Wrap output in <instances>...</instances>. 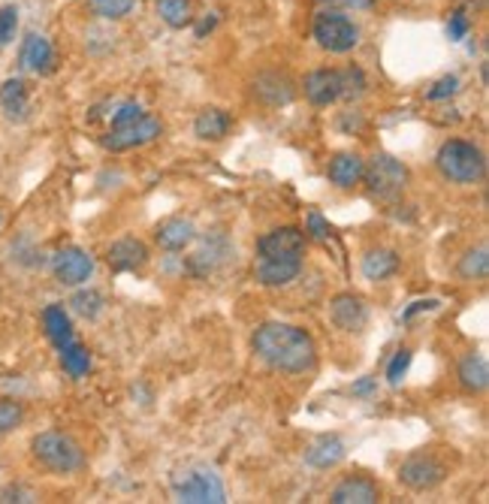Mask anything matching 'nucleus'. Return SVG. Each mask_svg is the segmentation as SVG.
<instances>
[{
  "mask_svg": "<svg viewBox=\"0 0 489 504\" xmlns=\"http://www.w3.org/2000/svg\"><path fill=\"white\" fill-rule=\"evenodd\" d=\"M459 383L468 390V393H484L486 383H489V365L481 353H468L459 362Z\"/></svg>",
  "mask_w": 489,
  "mask_h": 504,
  "instance_id": "22",
  "label": "nucleus"
},
{
  "mask_svg": "<svg viewBox=\"0 0 489 504\" xmlns=\"http://www.w3.org/2000/svg\"><path fill=\"white\" fill-rule=\"evenodd\" d=\"M158 16L163 18V25L170 27H184L191 25V0H158Z\"/></svg>",
  "mask_w": 489,
  "mask_h": 504,
  "instance_id": "27",
  "label": "nucleus"
},
{
  "mask_svg": "<svg viewBox=\"0 0 489 504\" xmlns=\"http://www.w3.org/2000/svg\"><path fill=\"white\" fill-rule=\"evenodd\" d=\"M43 326H46L48 341H52L57 351L67 348L70 341H76L70 314L64 311V305H48V309L43 311Z\"/></svg>",
  "mask_w": 489,
  "mask_h": 504,
  "instance_id": "21",
  "label": "nucleus"
},
{
  "mask_svg": "<svg viewBox=\"0 0 489 504\" xmlns=\"http://www.w3.org/2000/svg\"><path fill=\"white\" fill-rule=\"evenodd\" d=\"M338 4H345L348 9H369L375 0H338Z\"/></svg>",
  "mask_w": 489,
  "mask_h": 504,
  "instance_id": "42",
  "label": "nucleus"
},
{
  "mask_svg": "<svg viewBox=\"0 0 489 504\" xmlns=\"http://www.w3.org/2000/svg\"><path fill=\"white\" fill-rule=\"evenodd\" d=\"M302 272V257L290 260H257V281L263 288H285Z\"/></svg>",
  "mask_w": 489,
  "mask_h": 504,
  "instance_id": "18",
  "label": "nucleus"
},
{
  "mask_svg": "<svg viewBox=\"0 0 489 504\" xmlns=\"http://www.w3.org/2000/svg\"><path fill=\"white\" fill-rule=\"evenodd\" d=\"M136 0H91V9L100 18H109V22H119V18L130 16Z\"/></svg>",
  "mask_w": 489,
  "mask_h": 504,
  "instance_id": "30",
  "label": "nucleus"
},
{
  "mask_svg": "<svg viewBox=\"0 0 489 504\" xmlns=\"http://www.w3.org/2000/svg\"><path fill=\"white\" fill-rule=\"evenodd\" d=\"M308 236L299 226H276L257 242V260H290V257H302Z\"/></svg>",
  "mask_w": 489,
  "mask_h": 504,
  "instance_id": "8",
  "label": "nucleus"
},
{
  "mask_svg": "<svg viewBox=\"0 0 489 504\" xmlns=\"http://www.w3.org/2000/svg\"><path fill=\"white\" fill-rule=\"evenodd\" d=\"M0 501H18V504H25V501H36V496L31 489H25V487H6V489H0Z\"/></svg>",
  "mask_w": 489,
  "mask_h": 504,
  "instance_id": "38",
  "label": "nucleus"
},
{
  "mask_svg": "<svg viewBox=\"0 0 489 504\" xmlns=\"http://www.w3.org/2000/svg\"><path fill=\"white\" fill-rule=\"evenodd\" d=\"M22 420H25L22 402H16V399H0V435L18 429V426H22Z\"/></svg>",
  "mask_w": 489,
  "mask_h": 504,
  "instance_id": "31",
  "label": "nucleus"
},
{
  "mask_svg": "<svg viewBox=\"0 0 489 504\" xmlns=\"http://www.w3.org/2000/svg\"><path fill=\"white\" fill-rule=\"evenodd\" d=\"M444 478H447L444 462H438L432 453H414V457H408L402 466H399V483H405V487L414 492L432 489Z\"/></svg>",
  "mask_w": 489,
  "mask_h": 504,
  "instance_id": "7",
  "label": "nucleus"
},
{
  "mask_svg": "<svg viewBox=\"0 0 489 504\" xmlns=\"http://www.w3.org/2000/svg\"><path fill=\"white\" fill-rule=\"evenodd\" d=\"M31 450H34V459L52 474H73L85 466V453L79 447V441L64 432H40L31 441Z\"/></svg>",
  "mask_w": 489,
  "mask_h": 504,
  "instance_id": "4",
  "label": "nucleus"
},
{
  "mask_svg": "<svg viewBox=\"0 0 489 504\" xmlns=\"http://www.w3.org/2000/svg\"><path fill=\"white\" fill-rule=\"evenodd\" d=\"M456 91H459V79L444 76V79H438V82L432 85V91H429L426 97L429 100H447V97H453Z\"/></svg>",
  "mask_w": 489,
  "mask_h": 504,
  "instance_id": "36",
  "label": "nucleus"
},
{
  "mask_svg": "<svg viewBox=\"0 0 489 504\" xmlns=\"http://www.w3.org/2000/svg\"><path fill=\"white\" fill-rule=\"evenodd\" d=\"M438 170L444 173V179L456 184H477L486 175V157L474 142L465 140H447L438 148Z\"/></svg>",
  "mask_w": 489,
  "mask_h": 504,
  "instance_id": "3",
  "label": "nucleus"
},
{
  "mask_svg": "<svg viewBox=\"0 0 489 504\" xmlns=\"http://www.w3.org/2000/svg\"><path fill=\"white\" fill-rule=\"evenodd\" d=\"M311 34H315L317 46L327 48L332 55H345L350 48H357L359 43V27L350 22L348 16H341L338 9H324V13H317Z\"/></svg>",
  "mask_w": 489,
  "mask_h": 504,
  "instance_id": "6",
  "label": "nucleus"
},
{
  "mask_svg": "<svg viewBox=\"0 0 489 504\" xmlns=\"http://www.w3.org/2000/svg\"><path fill=\"white\" fill-rule=\"evenodd\" d=\"M142 115H145V112H142L140 103H121L119 112H112V131H119V127H127V124L140 121Z\"/></svg>",
  "mask_w": 489,
  "mask_h": 504,
  "instance_id": "35",
  "label": "nucleus"
},
{
  "mask_svg": "<svg viewBox=\"0 0 489 504\" xmlns=\"http://www.w3.org/2000/svg\"><path fill=\"white\" fill-rule=\"evenodd\" d=\"M18 67H22L25 73H36V76L52 73V67H55L52 43H48L43 34H27L22 48H18Z\"/></svg>",
  "mask_w": 489,
  "mask_h": 504,
  "instance_id": "11",
  "label": "nucleus"
},
{
  "mask_svg": "<svg viewBox=\"0 0 489 504\" xmlns=\"http://www.w3.org/2000/svg\"><path fill=\"white\" fill-rule=\"evenodd\" d=\"M254 97L263 106H287L293 97H297V88H293V79L285 73H263L254 79Z\"/></svg>",
  "mask_w": 489,
  "mask_h": 504,
  "instance_id": "13",
  "label": "nucleus"
},
{
  "mask_svg": "<svg viewBox=\"0 0 489 504\" xmlns=\"http://www.w3.org/2000/svg\"><path fill=\"white\" fill-rule=\"evenodd\" d=\"M308 233H311V239H317V242L329 239V224L324 221V215H320V212L308 215Z\"/></svg>",
  "mask_w": 489,
  "mask_h": 504,
  "instance_id": "37",
  "label": "nucleus"
},
{
  "mask_svg": "<svg viewBox=\"0 0 489 504\" xmlns=\"http://www.w3.org/2000/svg\"><path fill=\"white\" fill-rule=\"evenodd\" d=\"M396 269H399V257L393 251L378 248L363 257V275L369 281H384L390 275H396Z\"/></svg>",
  "mask_w": 489,
  "mask_h": 504,
  "instance_id": "25",
  "label": "nucleus"
},
{
  "mask_svg": "<svg viewBox=\"0 0 489 504\" xmlns=\"http://www.w3.org/2000/svg\"><path fill=\"white\" fill-rule=\"evenodd\" d=\"M302 88H306V97L315 106H329V103L341 100V73L338 70H315V73L306 76Z\"/></svg>",
  "mask_w": 489,
  "mask_h": 504,
  "instance_id": "15",
  "label": "nucleus"
},
{
  "mask_svg": "<svg viewBox=\"0 0 489 504\" xmlns=\"http://www.w3.org/2000/svg\"><path fill=\"white\" fill-rule=\"evenodd\" d=\"M408 365H411V351L408 348L396 351V357L390 360V365H387V381L393 383V387H399V383H402V378L408 374Z\"/></svg>",
  "mask_w": 489,
  "mask_h": 504,
  "instance_id": "34",
  "label": "nucleus"
},
{
  "mask_svg": "<svg viewBox=\"0 0 489 504\" xmlns=\"http://www.w3.org/2000/svg\"><path fill=\"white\" fill-rule=\"evenodd\" d=\"M329 318L338 330L345 332H359L369 320V309L366 302L354 293H338L336 299L329 302Z\"/></svg>",
  "mask_w": 489,
  "mask_h": 504,
  "instance_id": "12",
  "label": "nucleus"
},
{
  "mask_svg": "<svg viewBox=\"0 0 489 504\" xmlns=\"http://www.w3.org/2000/svg\"><path fill=\"white\" fill-rule=\"evenodd\" d=\"M16 31H18V6L16 4L0 6V48H6L13 43Z\"/></svg>",
  "mask_w": 489,
  "mask_h": 504,
  "instance_id": "33",
  "label": "nucleus"
},
{
  "mask_svg": "<svg viewBox=\"0 0 489 504\" xmlns=\"http://www.w3.org/2000/svg\"><path fill=\"white\" fill-rule=\"evenodd\" d=\"M438 309V299H417L411 302V309L402 311V320H411L414 314H423V311H435Z\"/></svg>",
  "mask_w": 489,
  "mask_h": 504,
  "instance_id": "40",
  "label": "nucleus"
},
{
  "mask_svg": "<svg viewBox=\"0 0 489 504\" xmlns=\"http://www.w3.org/2000/svg\"><path fill=\"white\" fill-rule=\"evenodd\" d=\"M193 239H197V230L188 217H166L154 230V242L166 251H184Z\"/></svg>",
  "mask_w": 489,
  "mask_h": 504,
  "instance_id": "17",
  "label": "nucleus"
},
{
  "mask_svg": "<svg viewBox=\"0 0 489 504\" xmlns=\"http://www.w3.org/2000/svg\"><path fill=\"white\" fill-rule=\"evenodd\" d=\"M447 34H450V39H465V34H468V18H465V13H453L450 16V25H447Z\"/></svg>",
  "mask_w": 489,
  "mask_h": 504,
  "instance_id": "39",
  "label": "nucleus"
},
{
  "mask_svg": "<svg viewBox=\"0 0 489 504\" xmlns=\"http://www.w3.org/2000/svg\"><path fill=\"white\" fill-rule=\"evenodd\" d=\"M106 260H109V266L115 272H136V269H142V266L149 263V248H145V242L133 239V236H124V239L109 245Z\"/></svg>",
  "mask_w": 489,
  "mask_h": 504,
  "instance_id": "14",
  "label": "nucleus"
},
{
  "mask_svg": "<svg viewBox=\"0 0 489 504\" xmlns=\"http://www.w3.org/2000/svg\"><path fill=\"white\" fill-rule=\"evenodd\" d=\"M52 272L67 288H79V284H85L94 275V257L82 248H64L55 254Z\"/></svg>",
  "mask_w": 489,
  "mask_h": 504,
  "instance_id": "10",
  "label": "nucleus"
},
{
  "mask_svg": "<svg viewBox=\"0 0 489 504\" xmlns=\"http://www.w3.org/2000/svg\"><path fill=\"white\" fill-rule=\"evenodd\" d=\"M375 390V378H363L359 383H354V396H369Z\"/></svg>",
  "mask_w": 489,
  "mask_h": 504,
  "instance_id": "41",
  "label": "nucleus"
},
{
  "mask_svg": "<svg viewBox=\"0 0 489 504\" xmlns=\"http://www.w3.org/2000/svg\"><path fill=\"white\" fill-rule=\"evenodd\" d=\"M230 131V115L224 112V109H203L197 115V121H193V133L200 136V140H224Z\"/></svg>",
  "mask_w": 489,
  "mask_h": 504,
  "instance_id": "24",
  "label": "nucleus"
},
{
  "mask_svg": "<svg viewBox=\"0 0 489 504\" xmlns=\"http://www.w3.org/2000/svg\"><path fill=\"white\" fill-rule=\"evenodd\" d=\"M163 133V124L158 118L151 115H142L140 121L127 124V127H119V131H109L103 136V148H109V152H130V148H142L154 142L158 136Z\"/></svg>",
  "mask_w": 489,
  "mask_h": 504,
  "instance_id": "9",
  "label": "nucleus"
},
{
  "mask_svg": "<svg viewBox=\"0 0 489 504\" xmlns=\"http://www.w3.org/2000/svg\"><path fill=\"white\" fill-rule=\"evenodd\" d=\"M73 309L82 314V318H88V320H94L97 314L103 311V296L97 293V290H79L73 296Z\"/></svg>",
  "mask_w": 489,
  "mask_h": 504,
  "instance_id": "32",
  "label": "nucleus"
},
{
  "mask_svg": "<svg viewBox=\"0 0 489 504\" xmlns=\"http://www.w3.org/2000/svg\"><path fill=\"white\" fill-rule=\"evenodd\" d=\"M363 179L369 187V196L375 200H396L408 184V166L402 161H396L393 154H375L371 163L363 170Z\"/></svg>",
  "mask_w": 489,
  "mask_h": 504,
  "instance_id": "5",
  "label": "nucleus"
},
{
  "mask_svg": "<svg viewBox=\"0 0 489 504\" xmlns=\"http://www.w3.org/2000/svg\"><path fill=\"white\" fill-rule=\"evenodd\" d=\"M254 353L276 372L285 374H306L315 369L317 348L315 339L290 323H263L254 332Z\"/></svg>",
  "mask_w": 489,
  "mask_h": 504,
  "instance_id": "1",
  "label": "nucleus"
},
{
  "mask_svg": "<svg viewBox=\"0 0 489 504\" xmlns=\"http://www.w3.org/2000/svg\"><path fill=\"white\" fill-rule=\"evenodd\" d=\"M0 106H4V112L13 118V121H22L27 115V85L22 79H6V82L0 85Z\"/></svg>",
  "mask_w": 489,
  "mask_h": 504,
  "instance_id": "23",
  "label": "nucleus"
},
{
  "mask_svg": "<svg viewBox=\"0 0 489 504\" xmlns=\"http://www.w3.org/2000/svg\"><path fill=\"white\" fill-rule=\"evenodd\" d=\"M332 504H375L380 501V489L369 478H345L336 489L329 492Z\"/></svg>",
  "mask_w": 489,
  "mask_h": 504,
  "instance_id": "16",
  "label": "nucleus"
},
{
  "mask_svg": "<svg viewBox=\"0 0 489 504\" xmlns=\"http://www.w3.org/2000/svg\"><path fill=\"white\" fill-rule=\"evenodd\" d=\"M61 365L70 378H85L88 369H91V353H88V348H82V344L70 341L67 348H61Z\"/></svg>",
  "mask_w": 489,
  "mask_h": 504,
  "instance_id": "26",
  "label": "nucleus"
},
{
  "mask_svg": "<svg viewBox=\"0 0 489 504\" xmlns=\"http://www.w3.org/2000/svg\"><path fill=\"white\" fill-rule=\"evenodd\" d=\"M341 73V100H354L366 91V73L359 67H348V70H338Z\"/></svg>",
  "mask_w": 489,
  "mask_h": 504,
  "instance_id": "29",
  "label": "nucleus"
},
{
  "mask_svg": "<svg viewBox=\"0 0 489 504\" xmlns=\"http://www.w3.org/2000/svg\"><path fill=\"white\" fill-rule=\"evenodd\" d=\"M345 441L338 438V435H324V438H317L311 447L306 450V462L311 468H332L338 466L341 459H345Z\"/></svg>",
  "mask_w": 489,
  "mask_h": 504,
  "instance_id": "20",
  "label": "nucleus"
},
{
  "mask_svg": "<svg viewBox=\"0 0 489 504\" xmlns=\"http://www.w3.org/2000/svg\"><path fill=\"white\" fill-rule=\"evenodd\" d=\"M459 275H463L465 281H484L489 275V254H486V248L468 251L463 260H459Z\"/></svg>",
  "mask_w": 489,
  "mask_h": 504,
  "instance_id": "28",
  "label": "nucleus"
},
{
  "mask_svg": "<svg viewBox=\"0 0 489 504\" xmlns=\"http://www.w3.org/2000/svg\"><path fill=\"white\" fill-rule=\"evenodd\" d=\"M212 27H214V16H212V18H205V22L197 27V37H203L205 31H212Z\"/></svg>",
  "mask_w": 489,
  "mask_h": 504,
  "instance_id": "43",
  "label": "nucleus"
},
{
  "mask_svg": "<svg viewBox=\"0 0 489 504\" xmlns=\"http://www.w3.org/2000/svg\"><path fill=\"white\" fill-rule=\"evenodd\" d=\"M175 501L182 504H224L227 489L218 478V471L209 466H188L172 474L170 480Z\"/></svg>",
  "mask_w": 489,
  "mask_h": 504,
  "instance_id": "2",
  "label": "nucleus"
},
{
  "mask_svg": "<svg viewBox=\"0 0 489 504\" xmlns=\"http://www.w3.org/2000/svg\"><path fill=\"white\" fill-rule=\"evenodd\" d=\"M363 170H366L363 157L354 154V152H341V154H336L329 161L327 175H329V182L336 184V187L348 191V187H354L359 179H363Z\"/></svg>",
  "mask_w": 489,
  "mask_h": 504,
  "instance_id": "19",
  "label": "nucleus"
}]
</instances>
